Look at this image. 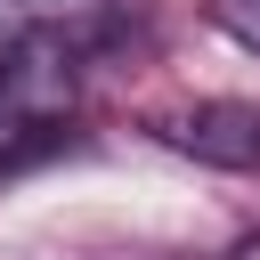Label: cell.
<instances>
[{
    "mask_svg": "<svg viewBox=\"0 0 260 260\" xmlns=\"http://www.w3.org/2000/svg\"><path fill=\"white\" fill-rule=\"evenodd\" d=\"M73 89V41L65 32H24L0 49V130L41 122L49 106H65Z\"/></svg>",
    "mask_w": 260,
    "mask_h": 260,
    "instance_id": "6da1fadb",
    "label": "cell"
},
{
    "mask_svg": "<svg viewBox=\"0 0 260 260\" xmlns=\"http://www.w3.org/2000/svg\"><path fill=\"white\" fill-rule=\"evenodd\" d=\"M162 138L195 162H228V171H252L260 162V106H187L162 122Z\"/></svg>",
    "mask_w": 260,
    "mask_h": 260,
    "instance_id": "7a4b0ae2",
    "label": "cell"
},
{
    "mask_svg": "<svg viewBox=\"0 0 260 260\" xmlns=\"http://www.w3.org/2000/svg\"><path fill=\"white\" fill-rule=\"evenodd\" d=\"M228 260H260V236H244V244H236V252H228Z\"/></svg>",
    "mask_w": 260,
    "mask_h": 260,
    "instance_id": "3957f363",
    "label": "cell"
}]
</instances>
